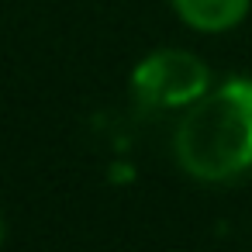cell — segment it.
<instances>
[{
    "label": "cell",
    "mask_w": 252,
    "mask_h": 252,
    "mask_svg": "<svg viewBox=\"0 0 252 252\" xmlns=\"http://www.w3.org/2000/svg\"><path fill=\"white\" fill-rule=\"evenodd\" d=\"M173 152L183 173L221 183L252 166V80H228L190 104Z\"/></svg>",
    "instance_id": "cell-1"
},
{
    "label": "cell",
    "mask_w": 252,
    "mask_h": 252,
    "mask_svg": "<svg viewBox=\"0 0 252 252\" xmlns=\"http://www.w3.org/2000/svg\"><path fill=\"white\" fill-rule=\"evenodd\" d=\"M207 83H211L207 66L193 52L180 49H159L145 56L131 73V94L145 111L187 107L207 94Z\"/></svg>",
    "instance_id": "cell-2"
},
{
    "label": "cell",
    "mask_w": 252,
    "mask_h": 252,
    "mask_svg": "<svg viewBox=\"0 0 252 252\" xmlns=\"http://www.w3.org/2000/svg\"><path fill=\"white\" fill-rule=\"evenodd\" d=\"M252 0H173L180 21L197 32H228L249 14Z\"/></svg>",
    "instance_id": "cell-3"
},
{
    "label": "cell",
    "mask_w": 252,
    "mask_h": 252,
    "mask_svg": "<svg viewBox=\"0 0 252 252\" xmlns=\"http://www.w3.org/2000/svg\"><path fill=\"white\" fill-rule=\"evenodd\" d=\"M0 242H4V221H0Z\"/></svg>",
    "instance_id": "cell-4"
}]
</instances>
